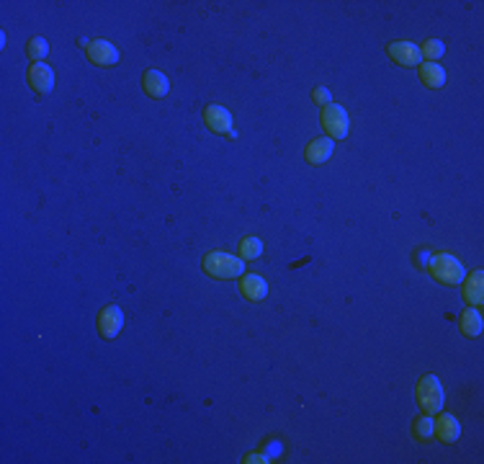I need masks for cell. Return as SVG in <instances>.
<instances>
[{
	"mask_svg": "<svg viewBox=\"0 0 484 464\" xmlns=\"http://www.w3.org/2000/svg\"><path fill=\"white\" fill-rule=\"evenodd\" d=\"M204 271L214 279H237L245 274V261L237 256H229L224 250H209L201 261Z\"/></svg>",
	"mask_w": 484,
	"mask_h": 464,
	"instance_id": "1",
	"label": "cell"
},
{
	"mask_svg": "<svg viewBox=\"0 0 484 464\" xmlns=\"http://www.w3.org/2000/svg\"><path fill=\"white\" fill-rule=\"evenodd\" d=\"M431 276L443 287H456L466 279V271L458 263V258H453L451 253H438L431 258Z\"/></svg>",
	"mask_w": 484,
	"mask_h": 464,
	"instance_id": "2",
	"label": "cell"
},
{
	"mask_svg": "<svg viewBox=\"0 0 484 464\" xmlns=\"http://www.w3.org/2000/svg\"><path fill=\"white\" fill-rule=\"evenodd\" d=\"M443 387L438 382V377L433 374H425L420 382H417V405L420 411L428 413V416H436V413L443 411Z\"/></svg>",
	"mask_w": 484,
	"mask_h": 464,
	"instance_id": "3",
	"label": "cell"
},
{
	"mask_svg": "<svg viewBox=\"0 0 484 464\" xmlns=\"http://www.w3.org/2000/svg\"><path fill=\"white\" fill-rule=\"evenodd\" d=\"M320 121H322V129L330 135V140H345V135H348V129H350L345 108L335 106V103H327V106H322Z\"/></svg>",
	"mask_w": 484,
	"mask_h": 464,
	"instance_id": "4",
	"label": "cell"
},
{
	"mask_svg": "<svg viewBox=\"0 0 484 464\" xmlns=\"http://www.w3.org/2000/svg\"><path fill=\"white\" fill-rule=\"evenodd\" d=\"M85 52H88V60L93 62V65H98V68H111V65L119 62V49L106 39L88 41Z\"/></svg>",
	"mask_w": 484,
	"mask_h": 464,
	"instance_id": "5",
	"label": "cell"
},
{
	"mask_svg": "<svg viewBox=\"0 0 484 464\" xmlns=\"http://www.w3.org/2000/svg\"><path fill=\"white\" fill-rule=\"evenodd\" d=\"M98 333L103 338H116L124 328V312L119 309V304H108L98 312Z\"/></svg>",
	"mask_w": 484,
	"mask_h": 464,
	"instance_id": "6",
	"label": "cell"
},
{
	"mask_svg": "<svg viewBox=\"0 0 484 464\" xmlns=\"http://www.w3.org/2000/svg\"><path fill=\"white\" fill-rule=\"evenodd\" d=\"M386 52H389V57L397 65H404V68H417L420 65V47L417 44H412V41H391L389 47H386Z\"/></svg>",
	"mask_w": 484,
	"mask_h": 464,
	"instance_id": "7",
	"label": "cell"
},
{
	"mask_svg": "<svg viewBox=\"0 0 484 464\" xmlns=\"http://www.w3.org/2000/svg\"><path fill=\"white\" fill-rule=\"evenodd\" d=\"M204 121H206V127L216 135H227L229 129H232V114H229L227 108L219 106V103H211V106L204 111Z\"/></svg>",
	"mask_w": 484,
	"mask_h": 464,
	"instance_id": "8",
	"label": "cell"
},
{
	"mask_svg": "<svg viewBox=\"0 0 484 464\" xmlns=\"http://www.w3.org/2000/svg\"><path fill=\"white\" fill-rule=\"evenodd\" d=\"M28 86L34 88V93H39V96L49 93V91H52V86H54L52 68L41 65V62H34V65L28 68Z\"/></svg>",
	"mask_w": 484,
	"mask_h": 464,
	"instance_id": "9",
	"label": "cell"
},
{
	"mask_svg": "<svg viewBox=\"0 0 484 464\" xmlns=\"http://www.w3.org/2000/svg\"><path fill=\"white\" fill-rule=\"evenodd\" d=\"M433 433H436L443 444H453V441H458V436H461V426H458V421L453 416L443 413V416H438L436 421H433Z\"/></svg>",
	"mask_w": 484,
	"mask_h": 464,
	"instance_id": "10",
	"label": "cell"
},
{
	"mask_svg": "<svg viewBox=\"0 0 484 464\" xmlns=\"http://www.w3.org/2000/svg\"><path fill=\"white\" fill-rule=\"evenodd\" d=\"M240 294L245 297V299H250V302H261V299H265V294H268V284L263 282L258 274H248L242 276Z\"/></svg>",
	"mask_w": 484,
	"mask_h": 464,
	"instance_id": "11",
	"label": "cell"
},
{
	"mask_svg": "<svg viewBox=\"0 0 484 464\" xmlns=\"http://www.w3.org/2000/svg\"><path fill=\"white\" fill-rule=\"evenodd\" d=\"M464 299L471 307H479L484 302V271H474L469 279H464Z\"/></svg>",
	"mask_w": 484,
	"mask_h": 464,
	"instance_id": "12",
	"label": "cell"
},
{
	"mask_svg": "<svg viewBox=\"0 0 484 464\" xmlns=\"http://www.w3.org/2000/svg\"><path fill=\"white\" fill-rule=\"evenodd\" d=\"M142 86L147 91L149 98H162V96H168V78L160 73V70H147L144 78H142Z\"/></svg>",
	"mask_w": 484,
	"mask_h": 464,
	"instance_id": "13",
	"label": "cell"
},
{
	"mask_svg": "<svg viewBox=\"0 0 484 464\" xmlns=\"http://www.w3.org/2000/svg\"><path fill=\"white\" fill-rule=\"evenodd\" d=\"M330 155H332V140H325V137L312 140L310 145H307V150H304V158H307V163H312V165H322L325 160H330Z\"/></svg>",
	"mask_w": 484,
	"mask_h": 464,
	"instance_id": "14",
	"label": "cell"
},
{
	"mask_svg": "<svg viewBox=\"0 0 484 464\" xmlns=\"http://www.w3.org/2000/svg\"><path fill=\"white\" fill-rule=\"evenodd\" d=\"M417 70H420V81H423L428 88H441L446 83L443 68H441V65H436V62H420V65H417Z\"/></svg>",
	"mask_w": 484,
	"mask_h": 464,
	"instance_id": "15",
	"label": "cell"
},
{
	"mask_svg": "<svg viewBox=\"0 0 484 464\" xmlns=\"http://www.w3.org/2000/svg\"><path fill=\"white\" fill-rule=\"evenodd\" d=\"M458 328H461V333L466 338H477L482 333V315H479L477 309H466L461 320H458Z\"/></svg>",
	"mask_w": 484,
	"mask_h": 464,
	"instance_id": "16",
	"label": "cell"
},
{
	"mask_svg": "<svg viewBox=\"0 0 484 464\" xmlns=\"http://www.w3.org/2000/svg\"><path fill=\"white\" fill-rule=\"evenodd\" d=\"M263 253V242L258 237H242L240 240V258L242 261H256Z\"/></svg>",
	"mask_w": 484,
	"mask_h": 464,
	"instance_id": "17",
	"label": "cell"
},
{
	"mask_svg": "<svg viewBox=\"0 0 484 464\" xmlns=\"http://www.w3.org/2000/svg\"><path fill=\"white\" fill-rule=\"evenodd\" d=\"M412 436L417 441H428L433 436V418L428 413H423L420 418H415V423H412Z\"/></svg>",
	"mask_w": 484,
	"mask_h": 464,
	"instance_id": "18",
	"label": "cell"
},
{
	"mask_svg": "<svg viewBox=\"0 0 484 464\" xmlns=\"http://www.w3.org/2000/svg\"><path fill=\"white\" fill-rule=\"evenodd\" d=\"M443 41L441 39H425L423 44H420V57H425V60H438V57H443Z\"/></svg>",
	"mask_w": 484,
	"mask_h": 464,
	"instance_id": "19",
	"label": "cell"
},
{
	"mask_svg": "<svg viewBox=\"0 0 484 464\" xmlns=\"http://www.w3.org/2000/svg\"><path fill=\"white\" fill-rule=\"evenodd\" d=\"M26 52H28V57H31V62H39L49 54V44L41 39V36H34V39H28Z\"/></svg>",
	"mask_w": 484,
	"mask_h": 464,
	"instance_id": "20",
	"label": "cell"
},
{
	"mask_svg": "<svg viewBox=\"0 0 484 464\" xmlns=\"http://www.w3.org/2000/svg\"><path fill=\"white\" fill-rule=\"evenodd\" d=\"M312 98H315V103H320V106H327V103H330V91L325 86H317L315 91H312Z\"/></svg>",
	"mask_w": 484,
	"mask_h": 464,
	"instance_id": "21",
	"label": "cell"
}]
</instances>
